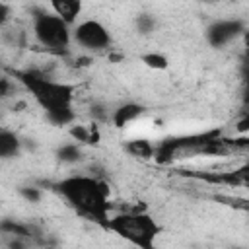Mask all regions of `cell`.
I'll list each match as a JSON object with an SVG mask.
<instances>
[{"mask_svg": "<svg viewBox=\"0 0 249 249\" xmlns=\"http://www.w3.org/2000/svg\"><path fill=\"white\" fill-rule=\"evenodd\" d=\"M243 33H245V25L241 19H220L206 27V41L210 47L220 49Z\"/></svg>", "mask_w": 249, "mask_h": 249, "instance_id": "obj_6", "label": "cell"}, {"mask_svg": "<svg viewBox=\"0 0 249 249\" xmlns=\"http://www.w3.org/2000/svg\"><path fill=\"white\" fill-rule=\"evenodd\" d=\"M243 93H241V99H243V107H249V82H243Z\"/></svg>", "mask_w": 249, "mask_h": 249, "instance_id": "obj_23", "label": "cell"}, {"mask_svg": "<svg viewBox=\"0 0 249 249\" xmlns=\"http://www.w3.org/2000/svg\"><path fill=\"white\" fill-rule=\"evenodd\" d=\"M91 62H93V60H91L89 56H78V58H76V66H78V68H84V66H89Z\"/></svg>", "mask_w": 249, "mask_h": 249, "instance_id": "obj_22", "label": "cell"}, {"mask_svg": "<svg viewBox=\"0 0 249 249\" xmlns=\"http://www.w3.org/2000/svg\"><path fill=\"white\" fill-rule=\"evenodd\" d=\"M107 231L117 233L119 237L126 239L128 243H132L136 247L152 249L161 228L144 210H138V212L136 210H124L117 216H111Z\"/></svg>", "mask_w": 249, "mask_h": 249, "instance_id": "obj_3", "label": "cell"}, {"mask_svg": "<svg viewBox=\"0 0 249 249\" xmlns=\"http://www.w3.org/2000/svg\"><path fill=\"white\" fill-rule=\"evenodd\" d=\"M68 134L80 144H99V128L95 121L89 124H72L68 128Z\"/></svg>", "mask_w": 249, "mask_h": 249, "instance_id": "obj_9", "label": "cell"}, {"mask_svg": "<svg viewBox=\"0 0 249 249\" xmlns=\"http://www.w3.org/2000/svg\"><path fill=\"white\" fill-rule=\"evenodd\" d=\"M54 191L66 200L74 212L99 228L107 230L109 226V212L113 208L109 200V185L95 175H70L54 183Z\"/></svg>", "mask_w": 249, "mask_h": 249, "instance_id": "obj_1", "label": "cell"}, {"mask_svg": "<svg viewBox=\"0 0 249 249\" xmlns=\"http://www.w3.org/2000/svg\"><path fill=\"white\" fill-rule=\"evenodd\" d=\"M56 158H58L62 163H78V161L84 158V152H82V148H80V142L62 144V146L56 150Z\"/></svg>", "mask_w": 249, "mask_h": 249, "instance_id": "obj_13", "label": "cell"}, {"mask_svg": "<svg viewBox=\"0 0 249 249\" xmlns=\"http://www.w3.org/2000/svg\"><path fill=\"white\" fill-rule=\"evenodd\" d=\"M10 74L33 95V99L45 109H58L72 105L74 95H76V86L56 82L51 76L35 70V68H25V70H10Z\"/></svg>", "mask_w": 249, "mask_h": 249, "instance_id": "obj_2", "label": "cell"}, {"mask_svg": "<svg viewBox=\"0 0 249 249\" xmlns=\"http://www.w3.org/2000/svg\"><path fill=\"white\" fill-rule=\"evenodd\" d=\"M218 202H230L231 206L235 208H241V210H249V200H241V198H224V196H216Z\"/></svg>", "mask_w": 249, "mask_h": 249, "instance_id": "obj_19", "label": "cell"}, {"mask_svg": "<svg viewBox=\"0 0 249 249\" xmlns=\"http://www.w3.org/2000/svg\"><path fill=\"white\" fill-rule=\"evenodd\" d=\"M45 117L54 126H66V124H72L76 121V111L72 109V105H66V107L45 111Z\"/></svg>", "mask_w": 249, "mask_h": 249, "instance_id": "obj_12", "label": "cell"}, {"mask_svg": "<svg viewBox=\"0 0 249 249\" xmlns=\"http://www.w3.org/2000/svg\"><path fill=\"white\" fill-rule=\"evenodd\" d=\"M54 14H58L66 23H74L76 18L82 14V0H47Z\"/></svg>", "mask_w": 249, "mask_h": 249, "instance_id": "obj_7", "label": "cell"}, {"mask_svg": "<svg viewBox=\"0 0 249 249\" xmlns=\"http://www.w3.org/2000/svg\"><path fill=\"white\" fill-rule=\"evenodd\" d=\"M10 88H12V78L10 76H4L0 80V95L2 97H8L10 95Z\"/></svg>", "mask_w": 249, "mask_h": 249, "instance_id": "obj_20", "label": "cell"}, {"mask_svg": "<svg viewBox=\"0 0 249 249\" xmlns=\"http://www.w3.org/2000/svg\"><path fill=\"white\" fill-rule=\"evenodd\" d=\"M23 148V142L8 128H2L0 132V156L4 160H10V158H16Z\"/></svg>", "mask_w": 249, "mask_h": 249, "instance_id": "obj_10", "label": "cell"}, {"mask_svg": "<svg viewBox=\"0 0 249 249\" xmlns=\"http://www.w3.org/2000/svg\"><path fill=\"white\" fill-rule=\"evenodd\" d=\"M31 19H33V35L37 43L43 47V51L49 54L66 56L72 39L70 23H66L58 14L41 8H33Z\"/></svg>", "mask_w": 249, "mask_h": 249, "instance_id": "obj_4", "label": "cell"}, {"mask_svg": "<svg viewBox=\"0 0 249 249\" xmlns=\"http://www.w3.org/2000/svg\"><path fill=\"white\" fill-rule=\"evenodd\" d=\"M74 41L86 51H103V49H109L111 35L105 29V25L99 23L97 19H86L76 25Z\"/></svg>", "mask_w": 249, "mask_h": 249, "instance_id": "obj_5", "label": "cell"}, {"mask_svg": "<svg viewBox=\"0 0 249 249\" xmlns=\"http://www.w3.org/2000/svg\"><path fill=\"white\" fill-rule=\"evenodd\" d=\"M18 193H19V196L25 198L27 202H39V200L43 198V191H41L39 187H33V185H29V187H19Z\"/></svg>", "mask_w": 249, "mask_h": 249, "instance_id": "obj_16", "label": "cell"}, {"mask_svg": "<svg viewBox=\"0 0 249 249\" xmlns=\"http://www.w3.org/2000/svg\"><path fill=\"white\" fill-rule=\"evenodd\" d=\"M8 19H10V6H8V2H4L2 4V12H0V23H2V27L8 23Z\"/></svg>", "mask_w": 249, "mask_h": 249, "instance_id": "obj_21", "label": "cell"}, {"mask_svg": "<svg viewBox=\"0 0 249 249\" xmlns=\"http://www.w3.org/2000/svg\"><path fill=\"white\" fill-rule=\"evenodd\" d=\"M136 27H138V31H140L142 35H148V33L154 31L156 19H154L150 14H138V16H136Z\"/></svg>", "mask_w": 249, "mask_h": 249, "instance_id": "obj_15", "label": "cell"}, {"mask_svg": "<svg viewBox=\"0 0 249 249\" xmlns=\"http://www.w3.org/2000/svg\"><path fill=\"white\" fill-rule=\"evenodd\" d=\"M121 58H123L121 54H111V56H109V60H121Z\"/></svg>", "mask_w": 249, "mask_h": 249, "instance_id": "obj_25", "label": "cell"}, {"mask_svg": "<svg viewBox=\"0 0 249 249\" xmlns=\"http://www.w3.org/2000/svg\"><path fill=\"white\" fill-rule=\"evenodd\" d=\"M142 113H144V107L142 105H138V103H124V105H121V107H117L113 111L111 121H113V124L117 128H124L128 123L136 121Z\"/></svg>", "mask_w": 249, "mask_h": 249, "instance_id": "obj_8", "label": "cell"}, {"mask_svg": "<svg viewBox=\"0 0 249 249\" xmlns=\"http://www.w3.org/2000/svg\"><path fill=\"white\" fill-rule=\"evenodd\" d=\"M142 62L152 70H165L169 66V60L161 53H146L142 54Z\"/></svg>", "mask_w": 249, "mask_h": 249, "instance_id": "obj_14", "label": "cell"}, {"mask_svg": "<svg viewBox=\"0 0 249 249\" xmlns=\"http://www.w3.org/2000/svg\"><path fill=\"white\" fill-rule=\"evenodd\" d=\"M124 150L140 160H154V142H150L148 138H134L128 140L124 144Z\"/></svg>", "mask_w": 249, "mask_h": 249, "instance_id": "obj_11", "label": "cell"}, {"mask_svg": "<svg viewBox=\"0 0 249 249\" xmlns=\"http://www.w3.org/2000/svg\"><path fill=\"white\" fill-rule=\"evenodd\" d=\"M89 113H91V119H93V121H101V123H105V121L109 119V109H107L105 105H101V103H93Z\"/></svg>", "mask_w": 249, "mask_h": 249, "instance_id": "obj_18", "label": "cell"}, {"mask_svg": "<svg viewBox=\"0 0 249 249\" xmlns=\"http://www.w3.org/2000/svg\"><path fill=\"white\" fill-rule=\"evenodd\" d=\"M235 132L237 134H249V107H245L241 117L235 121Z\"/></svg>", "mask_w": 249, "mask_h": 249, "instance_id": "obj_17", "label": "cell"}, {"mask_svg": "<svg viewBox=\"0 0 249 249\" xmlns=\"http://www.w3.org/2000/svg\"><path fill=\"white\" fill-rule=\"evenodd\" d=\"M241 37H243V43H245V58L249 60V29H245V33Z\"/></svg>", "mask_w": 249, "mask_h": 249, "instance_id": "obj_24", "label": "cell"}, {"mask_svg": "<svg viewBox=\"0 0 249 249\" xmlns=\"http://www.w3.org/2000/svg\"><path fill=\"white\" fill-rule=\"evenodd\" d=\"M6 2H8V0H6Z\"/></svg>", "mask_w": 249, "mask_h": 249, "instance_id": "obj_26", "label": "cell"}]
</instances>
